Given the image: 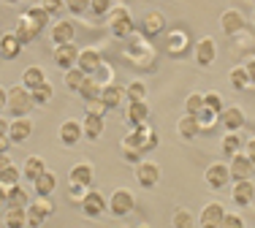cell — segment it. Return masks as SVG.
<instances>
[{"instance_id": "cell-34", "label": "cell", "mask_w": 255, "mask_h": 228, "mask_svg": "<svg viewBox=\"0 0 255 228\" xmlns=\"http://www.w3.org/2000/svg\"><path fill=\"white\" fill-rule=\"evenodd\" d=\"M185 49H187V35L182 33V30H174V33L168 35V52H171V55H182Z\"/></svg>"}, {"instance_id": "cell-49", "label": "cell", "mask_w": 255, "mask_h": 228, "mask_svg": "<svg viewBox=\"0 0 255 228\" xmlns=\"http://www.w3.org/2000/svg\"><path fill=\"white\" fill-rule=\"evenodd\" d=\"M87 114H106V106H103V101H101V98L87 101Z\"/></svg>"}, {"instance_id": "cell-46", "label": "cell", "mask_w": 255, "mask_h": 228, "mask_svg": "<svg viewBox=\"0 0 255 228\" xmlns=\"http://www.w3.org/2000/svg\"><path fill=\"white\" fill-rule=\"evenodd\" d=\"M90 11H93L95 16H103L112 11V0H90Z\"/></svg>"}, {"instance_id": "cell-38", "label": "cell", "mask_w": 255, "mask_h": 228, "mask_svg": "<svg viewBox=\"0 0 255 228\" xmlns=\"http://www.w3.org/2000/svg\"><path fill=\"white\" fill-rule=\"evenodd\" d=\"M242 149V139H239V133H226L223 136V152L228 155V158H234L236 152Z\"/></svg>"}, {"instance_id": "cell-20", "label": "cell", "mask_w": 255, "mask_h": 228, "mask_svg": "<svg viewBox=\"0 0 255 228\" xmlns=\"http://www.w3.org/2000/svg\"><path fill=\"white\" fill-rule=\"evenodd\" d=\"M68 182L79 185V188H90V185H93V166L90 163H76L68 174Z\"/></svg>"}, {"instance_id": "cell-14", "label": "cell", "mask_w": 255, "mask_h": 228, "mask_svg": "<svg viewBox=\"0 0 255 228\" xmlns=\"http://www.w3.org/2000/svg\"><path fill=\"white\" fill-rule=\"evenodd\" d=\"M82 136H84V128H82V122H76V119H65V122L60 125V141H63L65 147L79 144Z\"/></svg>"}, {"instance_id": "cell-8", "label": "cell", "mask_w": 255, "mask_h": 228, "mask_svg": "<svg viewBox=\"0 0 255 228\" xmlns=\"http://www.w3.org/2000/svg\"><path fill=\"white\" fill-rule=\"evenodd\" d=\"M103 209H109V201L103 199V193H98V190H87V196L82 199V212L87 215V218H101Z\"/></svg>"}, {"instance_id": "cell-41", "label": "cell", "mask_w": 255, "mask_h": 228, "mask_svg": "<svg viewBox=\"0 0 255 228\" xmlns=\"http://www.w3.org/2000/svg\"><path fill=\"white\" fill-rule=\"evenodd\" d=\"M19 177H22V171L16 169L14 163H11L8 169L0 174V185H5V188H14V185H19Z\"/></svg>"}, {"instance_id": "cell-26", "label": "cell", "mask_w": 255, "mask_h": 228, "mask_svg": "<svg viewBox=\"0 0 255 228\" xmlns=\"http://www.w3.org/2000/svg\"><path fill=\"white\" fill-rule=\"evenodd\" d=\"M44 171H46V160L41 158V155H30V158L25 160V166H22V177H27L30 182L38 179Z\"/></svg>"}, {"instance_id": "cell-36", "label": "cell", "mask_w": 255, "mask_h": 228, "mask_svg": "<svg viewBox=\"0 0 255 228\" xmlns=\"http://www.w3.org/2000/svg\"><path fill=\"white\" fill-rule=\"evenodd\" d=\"M101 90H103V85H98L95 79H84V85H82V90H79V95H82L84 101H95V98H101Z\"/></svg>"}, {"instance_id": "cell-18", "label": "cell", "mask_w": 255, "mask_h": 228, "mask_svg": "<svg viewBox=\"0 0 255 228\" xmlns=\"http://www.w3.org/2000/svg\"><path fill=\"white\" fill-rule=\"evenodd\" d=\"M234 204H239V207H247V204L255 201V185L250 182V179H242V182L234 185Z\"/></svg>"}, {"instance_id": "cell-56", "label": "cell", "mask_w": 255, "mask_h": 228, "mask_svg": "<svg viewBox=\"0 0 255 228\" xmlns=\"http://www.w3.org/2000/svg\"><path fill=\"white\" fill-rule=\"evenodd\" d=\"M0 136H8V122L3 117H0Z\"/></svg>"}, {"instance_id": "cell-29", "label": "cell", "mask_w": 255, "mask_h": 228, "mask_svg": "<svg viewBox=\"0 0 255 228\" xmlns=\"http://www.w3.org/2000/svg\"><path fill=\"white\" fill-rule=\"evenodd\" d=\"M177 128H179V136H182L185 141L196 139V136L201 133V125H198V119L193 117V114H185V117L179 119V125H177Z\"/></svg>"}, {"instance_id": "cell-5", "label": "cell", "mask_w": 255, "mask_h": 228, "mask_svg": "<svg viewBox=\"0 0 255 228\" xmlns=\"http://www.w3.org/2000/svg\"><path fill=\"white\" fill-rule=\"evenodd\" d=\"M133 207H136V199H133V193H130L128 188L114 190L112 199H109V212L117 215V218H125V215H130Z\"/></svg>"}, {"instance_id": "cell-27", "label": "cell", "mask_w": 255, "mask_h": 228, "mask_svg": "<svg viewBox=\"0 0 255 228\" xmlns=\"http://www.w3.org/2000/svg\"><path fill=\"white\" fill-rule=\"evenodd\" d=\"M54 185H57V179H54L52 171H44L38 179H33L35 196H41V199H49V196L54 193Z\"/></svg>"}, {"instance_id": "cell-55", "label": "cell", "mask_w": 255, "mask_h": 228, "mask_svg": "<svg viewBox=\"0 0 255 228\" xmlns=\"http://www.w3.org/2000/svg\"><path fill=\"white\" fill-rule=\"evenodd\" d=\"M8 166H11V158H8V155H0V174L8 169Z\"/></svg>"}, {"instance_id": "cell-47", "label": "cell", "mask_w": 255, "mask_h": 228, "mask_svg": "<svg viewBox=\"0 0 255 228\" xmlns=\"http://www.w3.org/2000/svg\"><path fill=\"white\" fill-rule=\"evenodd\" d=\"M65 8H68L71 14H84V11L90 8V0H65Z\"/></svg>"}, {"instance_id": "cell-3", "label": "cell", "mask_w": 255, "mask_h": 228, "mask_svg": "<svg viewBox=\"0 0 255 228\" xmlns=\"http://www.w3.org/2000/svg\"><path fill=\"white\" fill-rule=\"evenodd\" d=\"M33 95H30V90L25 85H19V87H11L8 90V109L14 117H27V112L33 109Z\"/></svg>"}, {"instance_id": "cell-15", "label": "cell", "mask_w": 255, "mask_h": 228, "mask_svg": "<svg viewBox=\"0 0 255 228\" xmlns=\"http://www.w3.org/2000/svg\"><path fill=\"white\" fill-rule=\"evenodd\" d=\"M228 179H231V169L226 163H212L209 169H206V182H209V188L220 190L228 185Z\"/></svg>"}, {"instance_id": "cell-32", "label": "cell", "mask_w": 255, "mask_h": 228, "mask_svg": "<svg viewBox=\"0 0 255 228\" xmlns=\"http://www.w3.org/2000/svg\"><path fill=\"white\" fill-rule=\"evenodd\" d=\"M27 209H5V228H25Z\"/></svg>"}, {"instance_id": "cell-43", "label": "cell", "mask_w": 255, "mask_h": 228, "mask_svg": "<svg viewBox=\"0 0 255 228\" xmlns=\"http://www.w3.org/2000/svg\"><path fill=\"white\" fill-rule=\"evenodd\" d=\"M204 106H206V109H212L215 114H220L223 109H226V106H223V95L220 93H206L204 95Z\"/></svg>"}, {"instance_id": "cell-35", "label": "cell", "mask_w": 255, "mask_h": 228, "mask_svg": "<svg viewBox=\"0 0 255 228\" xmlns=\"http://www.w3.org/2000/svg\"><path fill=\"white\" fill-rule=\"evenodd\" d=\"M30 95H33V104H35V106H44V104H49V101H52L54 90H52V85H49V82H44L41 87L30 90Z\"/></svg>"}, {"instance_id": "cell-24", "label": "cell", "mask_w": 255, "mask_h": 228, "mask_svg": "<svg viewBox=\"0 0 255 228\" xmlns=\"http://www.w3.org/2000/svg\"><path fill=\"white\" fill-rule=\"evenodd\" d=\"M163 27H166V19H163L160 11H149V14L144 16L141 30H144V35H147V38H152V35H160Z\"/></svg>"}, {"instance_id": "cell-13", "label": "cell", "mask_w": 255, "mask_h": 228, "mask_svg": "<svg viewBox=\"0 0 255 228\" xmlns=\"http://www.w3.org/2000/svg\"><path fill=\"white\" fill-rule=\"evenodd\" d=\"M74 35H76L74 22H68V19H57V22H54V27H52V41H54V46L74 44Z\"/></svg>"}, {"instance_id": "cell-16", "label": "cell", "mask_w": 255, "mask_h": 228, "mask_svg": "<svg viewBox=\"0 0 255 228\" xmlns=\"http://www.w3.org/2000/svg\"><path fill=\"white\" fill-rule=\"evenodd\" d=\"M223 218H226V209L223 204H206L204 212H201V228H220L223 226Z\"/></svg>"}, {"instance_id": "cell-31", "label": "cell", "mask_w": 255, "mask_h": 228, "mask_svg": "<svg viewBox=\"0 0 255 228\" xmlns=\"http://www.w3.org/2000/svg\"><path fill=\"white\" fill-rule=\"evenodd\" d=\"M27 204H30V199L19 185L8 188V209H27Z\"/></svg>"}, {"instance_id": "cell-25", "label": "cell", "mask_w": 255, "mask_h": 228, "mask_svg": "<svg viewBox=\"0 0 255 228\" xmlns=\"http://www.w3.org/2000/svg\"><path fill=\"white\" fill-rule=\"evenodd\" d=\"M123 98H125V90L120 85H106L101 90V101H103L106 109H117V106L123 104Z\"/></svg>"}, {"instance_id": "cell-21", "label": "cell", "mask_w": 255, "mask_h": 228, "mask_svg": "<svg viewBox=\"0 0 255 228\" xmlns=\"http://www.w3.org/2000/svg\"><path fill=\"white\" fill-rule=\"evenodd\" d=\"M147 119H149L147 101H130V106H128V122L136 128V125H144Z\"/></svg>"}, {"instance_id": "cell-17", "label": "cell", "mask_w": 255, "mask_h": 228, "mask_svg": "<svg viewBox=\"0 0 255 228\" xmlns=\"http://www.w3.org/2000/svg\"><path fill=\"white\" fill-rule=\"evenodd\" d=\"M101 52L98 49H82L79 52V63H76V68H82L84 74H95V71H101Z\"/></svg>"}, {"instance_id": "cell-23", "label": "cell", "mask_w": 255, "mask_h": 228, "mask_svg": "<svg viewBox=\"0 0 255 228\" xmlns=\"http://www.w3.org/2000/svg\"><path fill=\"white\" fill-rule=\"evenodd\" d=\"M19 52H22V41L16 38L14 33H5L3 38H0V57L14 60V57H19Z\"/></svg>"}, {"instance_id": "cell-52", "label": "cell", "mask_w": 255, "mask_h": 228, "mask_svg": "<svg viewBox=\"0 0 255 228\" xmlns=\"http://www.w3.org/2000/svg\"><path fill=\"white\" fill-rule=\"evenodd\" d=\"M8 147H11V139H8V136H0V155L8 152Z\"/></svg>"}, {"instance_id": "cell-48", "label": "cell", "mask_w": 255, "mask_h": 228, "mask_svg": "<svg viewBox=\"0 0 255 228\" xmlns=\"http://www.w3.org/2000/svg\"><path fill=\"white\" fill-rule=\"evenodd\" d=\"M220 228H245V223H242L239 215H226V218H223V226H220Z\"/></svg>"}, {"instance_id": "cell-19", "label": "cell", "mask_w": 255, "mask_h": 228, "mask_svg": "<svg viewBox=\"0 0 255 228\" xmlns=\"http://www.w3.org/2000/svg\"><path fill=\"white\" fill-rule=\"evenodd\" d=\"M215 57H217V46H215V41L212 38H201L196 44V63L198 65H212L215 63Z\"/></svg>"}, {"instance_id": "cell-12", "label": "cell", "mask_w": 255, "mask_h": 228, "mask_svg": "<svg viewBox=\"0 0 255 228\" xmlns=\"http://www.w3.org/2000/svg\"><path fill=\"white\" fill-rule=\"evenodd\" d=\"M220 125L228 130V133H239V128L245 125V112L239 106H228V109L220 112Z\"/></svg>"}, {"instance_id": "cell-58", "label": "cell", "mask_w": 255, "mask_h": 228, "mask_svg": "<svg viewBox=\"0 0 255 228\" xmlns=\"http://www.w3.org/2000/svg\"><path fill=\"white\" fill-rule=\"evenodd\" d=\"M138 228H149V226H138Z\"/></svg>"}, {"instance_id": "cell-6", "label": "cell", "mask_w": 255, "mask_h": 228, "mask_svg": "<svg viewBox=\"0 0 255 228\" xmlns=\"http://www.w3.org/2000/svg\"><path fill=\"white\" fill-rule=\"evenodd\" d=\"M52 212H54L52 201H49V199H41V196H35V201L27 204V226H30V228L44 226V220L49 218Z\"/></svg>"}, {"instance_id": "cell-10", "label": "cell", "mask_w": 255, "mask_h": 228, "mask_svg": "<svg viewBox=\"0 0 255 228\" xmlns=\"http://www.w3.org/2000/svg\"><path fill=\"white\" fill-rule=\"evenodd\" d=\"M54 63H57V68H63V71L76 68V63H79V49H76L74 44L54 46Z\"/></svg>"}, {"instance_id": "cell-7", "label": "cell", "mask_w": 255, "mask_h": 228, "mask_svg": "<svg viewBox=\"0 0 255 228\" xmlns=\"http://www.w3.org/2000/svg\"><path fill=\"white\" fill-rule=\"evenodd\" d=\"M136 179L141 188H155L160 182V169L157 163H149V160H138L136 163Z\"/></svg>"}, {"instance_id": "cell-30", "label": "cell", "mask_w": 255, "mask_h": 228, "mask_svg": "<svg viewBox=\"0 0 255 228\" xmlns=\"http://www.w3.org/2000/svg\"><path fill=\"white\" fill-rule=\"evenodd\" d=\"M46 82V74L41 65H30V68H25V74H22V85H25L27 90H35L41 87Z\"/></svg>"}, {"instance_id": "cell-54", "label": "cell", "mask_w": 255, "mask_h": 228, "mask_svg": "<svg viewBox=\"0 0 255 228\" xmlns=\"http://www.w3.org/2000/svg\"><path fill=\"white\" fill-rule=\"evenodd\" d=\"M245 155H247V158H250L253 163H255V139H250V141H247V152H245Z\"/></svg>"}, {"instance_id": "cell-33", "label": "cell", "mask_w": 255, "mask_h": 228, "mask_svg": "<svg viewBox=\"0 0 255 228\" xmlns=\"http://www.w3.org/2000/svg\"><path fill=\"white\" fill-rule=\"evenodd\" d=\"M84 79H87V74H84L82 68H71V71H65V87L71 90V93H79L84 85Z\"/></svg>"}, {"instance_id": "cell-2", "label": "cell", "mask_w": 255, "mask_h": 228, "mask_svg": "<svg viewBox=\"0 0 255 228\" xmlns=\"http://www.w3.org/2000/svg\"><path fill=\"white\" fill-rule=\"evenodd\" d=\"M46 22H49V14L44 11V5H33V8L25 11V16L19 19V25H16L14 35L22 41V46L30 44V41L35 38V35L41 33V30L46 27Z\"/></svg>"}, {"instance_id": "cell-45", "label": "cell", "mask_w": 255, "mask_h": 228, "mask_svg": "<svg viewBox=\"0 0 255 228\" xmlns=\"http://www.w3.org/2000/svg\"><path fill=\"white\" fill-rule=\"evenodd\" d=\"M41 5H44V11L49 16H60L65 11V0H44Z\"/></svg>"}, {"instance_id": "cell-39", "label": "cell", "mask_w": 255, "mask_h": 228, "mask_svg": "<svg viewBox=\"0 0 255 228\" xmlns=\"http://www.w3.org/2000/svg\"><path fill=\"white\" fill-rule=\"evenodd\" d=\"M196 119H198V125H201V130H209V128H215V122L220 119V114H215L212 109H206V106H204V109L196 114Z\"/></svg>"}, {"instance_id": "cell-9", "label": "cell", "mask_w": 255, "mask_h": 228, "mask_svg": "<svg viewBox=\"0 0 255 228\" xmlns=\"http://www.w3.org/2000/svg\"><path fill=\"white\" fill-rule=\"evenodd\" d=\"M231 177L236 179V182H242V179H250L253 177V171H255V163L250 158H247L245 152H236L234 155V160H231Z\"/></svg>"}, {"instance_id": "cell-1", "label": "cell", "mask_w": 255, "mask_h": 228, "mask_svg": "<svg viewBox=\"0 0 255 228\" xmlns=\"http://www.w3.org/2000/svg\"><path fill=\"white\" fill-rule=\"evenodd\" d=\"M155 147H157V133H155V128H149L147 122L136 125L133 133H128L123 139V152H125L128 160H133V163H138V155L141 152L155 149Z\"/></svg>"}, {"instance_id": "cell-50", "label": "cell", "mask_w": 255, "mask_h": 228, "mask_svg": "<svg viewBox=\"0 0 255 228\" xmlns=\"http://www.w3.org/2000/svg\"><path fill=\"white\" fill-rule=\"evenodd\" d=\"M3 209H8V188L0 185V212H3Z\"/></svg>"}, {"instance_id": "cell-44", "label": "cell", "mask_w": 255, "mask_h": 228, "mask_svg": "<svg viewBox=\"0 0 255 228\" xmlns=\"http://www.w3.org/2000/svg\"><path fill=\"white\" fill-rule=\"evenodd\" d=\"M174 228H193V215L187 209H177L174 212V220H171Z\"/></svg>"}, {"instance_id": "cell-40", "label": "cell", "mask_w": 255, "mask_h": 228, "mask_svg": "<svg viewBox=\"0 0 255 228\" xmlns=\"http://www.w3.org/2000/svg\"><path fill=\"white\" fill-rule=\"evenodd\" d=\"M125 98L128 101H147V85H144V82H133V85H128Z\"/></svg>"}, {"instance_id": "cell-57", "label": "cell", "mask_w": 255, "mask_h": 228, "mask_svg": "<svg viewBox=\"0 0 255 228\" xmlns=\"http://www.w3.org/2000/svg\"><path fill=\"white\" fill-rule=\"evenodd\" d=\"M5 3H11V5H16V3H19V0H5Z\"/></svg>"}, {"instance_id": "cell-28", "label": "cell", "mask_w": 255, "mask_h": 228, "mask_svg": "<svg viewBox=\"0 0 255 228\" xmlns=\"http://www.w3.org/2000/svg\"><path fill=\"white\" fill-rule=\"evenodd\" d=\"M82 128H84V136H87V139H93V141L101 139L103 136V114H87Z\"/></svg>"}, {"instance_id": "cell-42", "label": "cell", "mask_w": 255, "mask_h": 228, "mask_svg": "<svg viewBox=\"0 0 255 228\" xmlns=\"http://www.w3.org/2000/svg\"><path fill=\"white\" fill-rule=\"evenodd\" d=\"M185 109H187V114L196 117V114L204 109V95L201 93H190V95H187V101H185Z\"/></svg>"}, {"instance_id": "cell-53", "label": "cell", "mask_w": 255, "mask_h": 228, "mask_svg": "<svg viewBox=\"0 0 255 228\" xmlns=\"http://www.w3.org/2000/svg\"><path fill=\"white\" fill-rule=\"evenodd\" d=\"M5 106H8V90H3V87H0V112H3Z\"/></svg>"}, {"instance_id": "cell-37", "label": "cell", "mask_w": 255, "mask_h": 228, "mask_svg": "<svg viewBox=\"0 0 255 228\" xmlns=\"http://www.w3.org/2000/svg\"><path fill=\"white\" fill-rule=\"evenodd\" d=\"M228 79H231V85H234L236 90H247L250 87V76H247V71H245V65H239V68H234L228 74Z\"/></svg>"}, {"instance_id": "cell-11", "label": "cell", "mask_w": 255, "mask_h": 228, "mask_svg": "<svg viewBox=\"0 0 255 228\" xmlns=\"http://www.w3.org/2000/svg\"><path fill=\"white\" fill-rule=\"evenodd\" d=\"M30 133H33V122H30L27 117H14V119L8 122V139H11V144L27 141Z\"/></svg>"}, {"instance_id": "cell-51", "label": "cell", "mask_w": 255, "mask_h": 228, "mask_svg": "<svg viewBox=\"0 0 255 228\" xmlns=\"http://www.w3.org/2000/svg\"><path fill=\"white\" fill-rule=\"evenodd\" d=\"M245 71H247V76H250V85H255V57H250L245 63Z\"/></svg>"}, {"instance_id": "cell-22", "label": "cell", "mask_w": 255, "mask_h": 228, "mask_svg": "<svg viewBox=\"0 0 255 228\" xmlns=\"http://www.w3.org/2000/svg\"><path fill=\"white\" fill-rule=\"evenodd\" d=\"M220 27H223V33L234 35V33H239V30L245 27V16H242L236 8H228L226 14L220 16Z\"/></svg>"}, {"instance_id": "cell-4", "label": "cell", "mask_w": 255, "mask_h": 228, "mask_svg": "<svg viewBox=\"0 0 255 228\" xmlns=\"http://www.w3.org/2000/svg\"><path fill=\"white\" fill-rule=\"evenodd\" d=\"M133 27H136L133 25V16L125 5H117V8L109 11V30H112L117 38H128V35L133 33Z\"/></svg>"}]
</instances>
